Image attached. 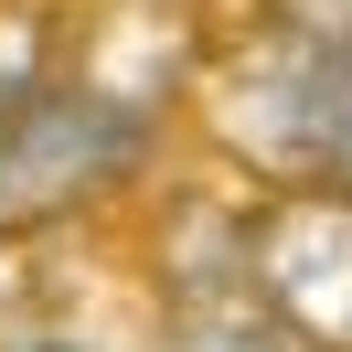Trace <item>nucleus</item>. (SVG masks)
<instances>
[{"mask_svg":"<svg viewBox=\"0 0 352 352\" xmlns=\"http://www.w3.org/2000/svg\"><path fill=\"white\" fill-rule=\"evenodd\" d=\"M139 150V129L118 107H96V96H54V107H11V129H0V214H65V203H86L96 182L118 171V160Z\"/></svg>","mask_w":352,"mask_h":352,"instance_id":"f03ea898","label":"nucleus"},{"mask_svg":"<svg viewBox=\"0 0 352 352\" xmlns=\"http://www.w3.org/2000/svg\"><path fill=\"white\" fill-rule=\"evenodd\" d=\"M256 299L278 309L288 331H309L320 352H352V203L299 192L256 224Z\"/></svg>","mask_w":352,"mask_h":352,"instance_id":"f257e3e1","label":"nucleus"}]
</instances>
